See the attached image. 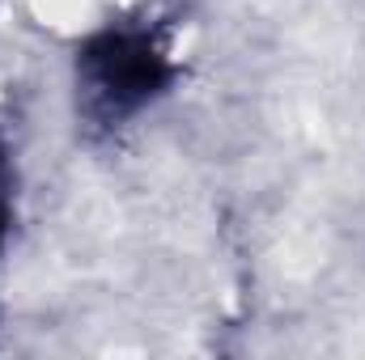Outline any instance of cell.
I'll return each instance as SVG.
<instances>
[{"mask_svg": "<svg viewBox=\"0 0 365 360\" xmlns=\"http://www.w3.org/2000/svg\"><path fill=\"white\" fill-rule=\"evenodd\" d=\"M4 203H9V166H4V149H0V233H4Z\"/></svg>", "mask_w": 365, "mask_h": 360, "instance_id": "7a4b0ae2", "label": "cell"}, {"mask_svg": "<svg viewBox=\"0 0 365 360\" xmlns=\"http://www.w3.org/2000/svg\"><path fill=\"white\" fill-rule=\"evenodd\" d=\"M166 85V60L145 34H106L81 55V97L98 123L128 119Z\"/></svg>", "mask_w": 365, "mask_h": 360, "instance_id": "6da1fadb", "label": "cell"}]
</instances>
